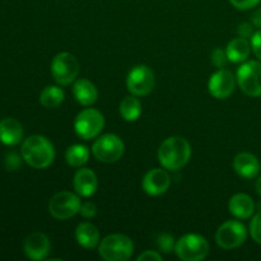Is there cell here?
<instances>
[{
	"label": "cell",
	"instance_id": "ac0fdd59",
	"mask_svg": "<svg viewBox=\"0 0 261 261\" xmlns=\"http://www.w3.org/2000/svg\"><path fill=\"white\" fill-rule=\"evenodd\" d=\"M229 213L239 219H249L255 212V203L247 194H236L231 198L228 204Z\"/></svg>",
	"mask_w": 261,
	"mask_h": 261
},
{
	"label": "cell",
	"instance_id": "4fadbf2b",
	"mask_svg": "<svg viewBox=\"0 0 261 261\" xmlns=\"http://www.w3.org/2000/svg\"><path fill=\"white\" fill-rule=\"evenodd\" d=\"M171 186V177L162 168H153L143 178V190L150 196L165 194Z\"/></svg>",
	"mask_w": 261,
	"mask_h": 261
},
{
	"label": "cell",
	"instance_id": "f546056e",
	"mask_svg": "<svg viewBox=\"0 0 261 261\" xmlns=\"http://www.w3.org/2000/svg\"><path fill=\"white\" fill-rule=\"evenodd\" d=\"M229 2H231V4L233 5L234 8H237V9L247 10L256 7L261 0H229Z\"/></svg>",
	"mask_w": 261,
	"mask_h": 261
},
{
	"label": "cell",
	"instance_id": "4dcf8cb0",
	"mask_svg": "<svg viewBox=\"0 0 261 261\" xmlns=\"http://www.w3.org/2000/svg\"><path fill=\"white\" fill-rule=\"evenodd\" d=\"M251 48L255 56L261 61V30L255 32L251 37Z\"/></svg>",
	"mask_w": 261,
	"mask_h": 261
},
{
	"label": "cell",
	"instance_id": "1f68e13d",
	"mask_svg": "<svg viewBox=\"0 0 261 261\" xmlns=\"http://www.w3.org/2000/svg\"><path fill=\"white\" fill-rule=\"evenodd\" d=\"M237 32H239L240 37L251 38L255 33L254 32V24H251V23H241V24L239 25V30H237Z\"/></svg>",
	"mask_w": 261,
	"mask_h": 261
},
{
	"label": "cell",
	"instance_id": "52a82bcc",
	"mask_svg": "<svg viewBox=\"0 0 261 261\" xmlns=\"http://www.w3.org/2000/svg\"><path fill=\"white\" fill-rule=\"evenodd\" d=\"M237 83L245 94L250 97H261V63L246 61L237 70Z\"/></svg>",
	"mask_w": 261,
	"mask_h": 261
},
{
	"label": "cell",
	"instance_id": "5b68a950",
	"mask_svg": "<svg viewBox=\"0 0 261 261\" xmlns=\"http://www.w3.org/2000/svg\"><path fill=\"white\" fill-rule=\"evenodd\" d=\"M105 126V117L98 110L86 109L79 112L74 121L76 135L84 140L98 137Z\"/></svg>",
	"mask_w": 261,
	"mask_h": 261
},
{
	"label": "cell",
	"instance_id": "7a4b0ae2",
	"mask_svg": "<svg viewBox=\"0 0 261 261\" xmlns=\"http://www.w3.org/2000/svg\"><path fill=\"white\" fill-rule=\"evenodd\" d=\"M191 157V147L182 137L167 138L158 149V161L163 168L177 171L188 165Z\"/></svg>",
	"mask_w": 261,
	"mask_h": 261
},
{
	"label": "cell",
	"instance_id": "7c38bea8",
	"mask_svg": "<svg viewBox=\"0 0 261 261\" xmlns=\"http://www.w3.org/2000/svg\"><path fill=\"white\" fill-rule=\"evenodd\" d=\"M236 86V78L227 69H219L212 74L208 83L209 93L217 99H226L233 93Z\"/></svg>",
	"mask_w": 261,
	"mask_h": 261
},
{
	"label": "cell",
	"instance_id": "44dd1931",
	"mask_svg": "<svg viewBox=\"0 0 261 261\" xmlns=\"http://www.w3.org/2000/svg\"><path fill=\"white\" fill-rule=\"evenodd\" d=\"M226 53L228 60L232 63H244L251 53V42L244 37L233 38L227 45Z\"/></svg>",
	"mask_w": 261,
	"mask_h": 261
},
{
	"label": "cell",
	"instance_id": "277c9868",
	"mask_svg": "<svg viewBox=\"0 0 261 261\" xmlns=\"http://www.w3.org/2000/svg\"><path fill=\"white\" fill-rule=\"evenodd\" d=\"M175 252L184 261H200L208 256L209 244L205 237L189 233L176 242Z\"/></svg>",
	"mask_w": 261,
	"mask_h": 261
},
{
	"label": "cell",
	"instance_id": "e575fe53",
	"mask_svg": "<svg viewBox=\"0 0 261 261\" xmlns=\"http://www.w3.org/2000/svg\"><path fill=\"white\" fill-rule=\"evenodd\" d=\"M256 193L259 194L260 198H261V176L257 178V181H256Z\"/></svg>",
	"mask_w": 261,
	"mask_h": 261
},
{
	"label": "cell",
	"instance_id": "cb8c5ba5",
	"mask_svg": "<svg viewBox=\"0 0 261 261\" xmlns=\"http://www.w3.org/2000/svg\"><path fill=\"white\" fill-rule=\"evenodd\" d=\"M89 158V149L86 145L74 144L68 148L65 153L66 163L71 167H81L88 162Z\"/></svg>",
	"mask_w": 261,
	"mask_h": 261
},
{
	"label": "cell",
	"instance_id": "d6986e66",
	"mask_svg": "<svg viewBox=\"0 0 261 261\" xmlns=\"http://www.w3.org/2000/svg\"><path fill=\"white\" fill-rule=\"evenodd\" d=\"M73 94L82 106H91L98 98L96 86L88 79H78L73 86Z\"/></svg>",
	"mask_w": 261,
	"mask_h": 261
},
{
	"label": "cell",
	"instance_id": "3957f363",
	"mask_svg": "<svg viewBox=\"0 0 261 261\" xmlns=\"http://www.w3.org/2000/svg\"><path fill=\"white\" fill-rule=\"evenodd\" d=\"M98 252L99 256L106 261H126L134 252V244L125 234H110L101 241Z\"/></svg>",
	"mask_w": 261,
	"mask_h": 261
},
{
	"label": "cell",
	"instance_id": "484cf974",
	"mask_svg": "<svg viewBox=\"0 0 261 261\" xmlns=\"http://www.w3.org/2000/svg\"><path fill=\"white\" fill-rule=\"evenodd\" d=\"M250 234L256 244L261 245V212L255 214L250 223Z\"/></svg>",
	"mask_w": 261,
	"mask_h": 261
},
{
	"label": "cell",
	"instance_id": "d6a6232c",
	"mask_svg": "<svg viewBox=\"0 0 261 261\" xmlns=\"http://www.w3.org/2000/svg\"><path fill=\"white\" fill-rule=\"evenodd\" d=\"M162 260V255L157 251H150L147 250L143 254H140L138 256V261H161Z\"/></svg>",
	"mask_w": 261,
	"mask_h": 261
},
{
	"label": "cell",
	"instance_id": "603a6c76",
	"mask_svg": "<svg viewBox=\"0 0 261 261\" xmlns=\"http://www.w3.org/2000/svg\"><path fill=\"white\" fill-rule=\"evenodd\" d=\"M120 114L126 121H135L142 114V103L134 94L125 97L120 103Z\"/></svg>",
	"mask_w": 261,
	"mask_h": 261
},
{
	"label": "cell",
	"instance_id": "d4e9b609",
	"mask_svg": "<svg viewBox=\"0 0 261 261\" xmlns=\"http://www.w3.org/2000/svg\"><path fill=\"white\" fill-rule=\"evenodd\" d=\"M175 239H173V236H171V234L162 233L158 236L157 247L160 251L168 254V252H171L175 249Z\"/></svg>",
	"mask_w": 261,
	"mask_h": 261
},
{
	"label": "cell",
	"instance_id": "9a60e30c",
	"mask_svg": "<svg viewBox=\"0 0 261 261\" xmlns=\"http://www.w3.org/2000/svg\"><path fill=\"white\" fill-rule=\"evenodd\" d=\"M233 168L236 173L241 177L247 178H254L259 175L261 170V165L256 157L251 153L242 152L234 157L233 160Z\"/></svg>",
	"mask_w": 261,
	"mask_h": 261
},
{
	"label": "cell",
	"instance_id": "4316f807",
	"mask_svg": "<svg viewBox=\"0 0 261 261\" xmlns=\"http://www.w3.org/2000/svg\"><path fill=\"white\" fill-rule=\"evenodd\" d=\"M228 61V56H227V53L223 48L217 47L216 50L212 53V63H213V65L217 66V68L223 69Z\"/></svg>",
	"mask_w": 261,
	"mask_h": 261
},
{
	"label": "cell",
	"instance_id": "8fae6325",
	"mask_svg": "<svg viewBox=\"0 0 261 261\" xmlns=\"http://www.w3.org/2000/svg\"><path fill=\"white\" fill-rule=\"evenodd\" d=\"M126 86L134 96H147L154 88V73L147 65L134 66L127 74Z\"/></svg>",
	"mask_w": 261,
	"mask_h": 261
},
{
	"label": "cell",
	"instance_id": "9c48e42d",
	"mask_svg": "<svg viewBox=\"0 0 261 261\" xmlns=\"http://www.w3.org/2000/svg\"><path fill=\"white\" fill-rule=\"evenodd\" d=\"M81 205L82 203L78 195L70 191H60L51 198L48 203V212L54 218L65 221L79 213Z\"/></svg>",
	"mask_w": 261,
	"mask_h": 261
},
{
	"label": "cell",
	"instance_id": "e0dca14e",
	"mask_svg": "<svg viewBox=\"0 0 261 261\" xmlns=\"http://www.w3.org/2000/svg\"><path fill=\"white\" fill-rule=\"evenodd\" d=\"M23 139V127L19 121L7 117L0 121V143L4 145H17Z\"/></svg>",
	"mask_w": 261,
	"mask_h": 261
},
{
	"label": "cell",
	"instance_id": "7402d4cb",
	"mask_svg": "<svg viewBox=\"0 0 261 261\" xmlns=\"http://www.w3.org/2000/svg\"><path fill=\"white\" fill-rule=\"evenodd\" d=\"M64 98H65V93L58 86L46 87L40 94L41 105L46 109H56V107L63 103Z\"/></svg>",
	"mask_w": 261,
	"mask_h": 261
},
{
	"label": "cell",
	"instance_id": "836d02e7",
	"mask_svg": "<svg viewBox=\"0 0 261 261\" xmlns=\"http://www.w3.org/2000/svg\"><path fill=\"white\" fill-rule=\"evenodd\" d=\"M252 24L261 30V9H257L256 12L252 14Z\"/></svg>",
	"mask_w": 261,
	"mask_h": 261
},
{
	"label": "cell",
	"instance_id": "6da1fadb",
	"mask_svg": "<svg viewBox=\"0 0 261 261\" xmlns=\"http://www.w3.org/2000/svg\"><path fill=\"white\" fill-rule=\"evenodd\" d=\"M20 154L27 165L37 170L48 167L55 160L53 143L42 135H32L27 138L20 148Z\"/></svg>",
	"mask_w": 261,
	"mask_h": 261
},
{
	"label": "cell",
	"instance_id": "ba28073f",
	"mask_svg": "<svg viewBox=\"0 0 261 261\" xmlns=\"http://www.w3.org/2000/svg\"><path fill=\"white\" fill-rule=\"evenodd\" d=\"M92 153L99 162H117L124 154V143L117 135L105 134L93 143Z\"/></svg>",
	"mask_w": 261,
	"mask_h": 261
},
{
	"label": "cell",
	"instance_id": "f1b7e54d",
	"mask_svg": "<svg viewBox=\"0 0 261 261\" xmlns=\"http://www.w3.org/2000/svg\"><path fill=\"white\" fill-rule=\"evenodd\" d=\"M79 213H81L84 218H93L97 213L96 204L92 203V201H86V203H83L81 205Z\"/></svg>",
	"mask_w": 261,
	"mask_h": 261
},
{
	"label": "cell",
	"instance_id": "83f0119b",
	"mask_svg": "<svg viewBox=\"0 0 261 261\" xmlns=\"http://www.w3.org/2000/svg\"><path fill=\"white\" fill-rule=\"evenodd\" d=\"M4 166L8 171H17L20 167V157L15 152H10L5 155Z\"/></svg>",
	"mask_w": 261,
	"mask_h": 261
},
{
	"label": "cell",
	"instance_id": "5bb4252c",
	"mask_svg": "<svg viewBox=\"0 0 261 261\" xmlns=\"http://www.w3.org/2000/svg\"><path fill=\"white\" fill-rule=\"evenodd\" d=\"M23 250L28 259L35 261L43 260L47 257L51 250L50 240L42 232H33L25 239Z\"/></svg>",
	"mask_w": 261,
	"mask_h": 261
},
{
	"label": "cell",
	"instance_id": "ffe728a7",
	"mask_svg": "<svg viewBox=\"0 0 261 261\" xmlns=\"http://www.w3.org/2000/svg\"><path fill=\"white\" fill-rule=\"evenodd\" d=\"M76 242L84 249H94L99 244V231L89 222L81 223L75 229Z\"/></svg>",
	"mask_w": 261,
	"mask_h": 261
},
{
	"label": "cell",
	"instance_id": "8992f818",
	"mask_svg": "<svg viewBox=\"0 0 261 261\" xmlns=\"http://www.w3.org/2000/svg\"><path fill=\"white\" fill-rule=\"evenodd\" d=\"M79 63L74 55L69 53H60L53 59L51 74L54 81L60 86L73 83L79 74Z\"/></svg>",
	"mask_w": 261,
	"mask_h": 261
},
{
	"label": "cell",
	"instance_id": "2e32d148",
	"mask_svg": "<svg viewBox=\"0 0 261 261\" xmlns=\"http://www.w3.org/2000/svg\"><path fill=\"white\" fill-rule=\"evenodd\" d=\"M74 190L76 194L83 198H89L93 195L98 188V181H97L96 173L89 168H82L74 176Z\"/></svg>",
	"mask_w": 261,
	"mask_h": 261
},
{
	"label": "cell",
	"instance_id": "30bf717a",
	"mask_svg": "<svg viewBox=\"0 0 261 261\" xmlns=\"http://www.w3.org/2000/svg\"><path fill=\"white\" fill-rule=\"evenodd\" d=\"M247 239V229L239 221H227L217 229L216 241L219 247L232 250L245 244Z\"/></svg>",
	"mask_w": 261,
	"mask_h": 261
}]
</instances>
